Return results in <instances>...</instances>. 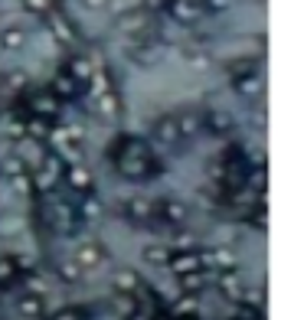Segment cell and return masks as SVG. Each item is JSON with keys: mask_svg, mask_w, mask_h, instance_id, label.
<instances>
[{"mask_svg": "<svg viewBox=\"0 0 304 320\" xmlns=\"http://www.w3.org/2000/svg\"><path fill=\"white\" fill-rule=\"evenodd\" d=\"M53 33H56V39H63V43H69V39H72V30L63 23V20H56V23H53Z\"/></svg>", "mask_w": 304, "mask_h": 320, "instance_id": "7", "label": "cell"}, {"mask_svg": "<svg viewBox=\"0 0 304 320\" xmlns=\"http://www.w3.org/2000/svg\"><path fill=\"white\" fill-rule=\"evenodd\" d=\"M193 268H200V258H193V255H180V258H173V271L187 274V271H193Z\"/></svg>", "mask_w": 304, "mask_h": 320, "instance_id": "1", "label": "cell"}, {"mask_svg": "<svg viewBox=\"0 0 304 320\" xmlns=\"http://www.w3.org/2000/svg\"><path fill=\"white\" fill-rule=\"evenodd\" d=\"M95 261H98V252L95 249H82L78 252V265H95Z\"/></svg>", "mask_w": 304, "mask_h": 320, "instance_id": "9", "label": "cell"}, {"mask_svg": "<svg viewBox=\"0 0 304 320\" xmlns=\"http://www.w3.org/2000/svg\"><path fill=\"white\" fill-rule=\"evenodd\" d=\"M30 131L36 134V137H43V134H46V125H43V121H36V125H30Z\"/></svg>", "mask_w": 304, "mask_h": 320, "instance_id": "16", "label": "cell"}, {"mask_svg": "<svg viewBox=\"0 0 304 320\" xmlns=\"http://www.w3.org/2000/svg\"><path fill=\"white\" fill-rule=\"evenodd\" d=\"M98 108H101V115H115V95H111V92H101L98 95Z\"/></svg>", "mask_w": 304, "mask_h": 320, "instance_id": "2", "label": "cell"}, {"mask_svg": "<svg viewBox=\"0 0 304 320\" xmlns=\"http://www.w3.org/2000/svg\"><path fill=\"white\" fill-rule=\"evenodd\" d=\"M196 125H200L196 118H187V121H183V125H180V128H183V134H193V131H196Z\"/></svg>", "mask_w": 304, "mask_h": 320, "instance_id": "14", "label": "cell"}, {"mask_svg": "<svg viewBox=\"0 0 304 320\" xmlns=\"http://www.w3.org/2000/svg\"><path fill=\"white\" fill-rule=\"evenodd\" d=\"M72 183H76V187H88V173L85 170H72Z\"/></svg>", "mask_w": 304, "mask_h": 320, "instance_id": "10", "label": "cell"}, {"mask_svg": "<svg viewBox=\"0 0 304 320\" xmlns=\"http://www.w3.org/2000/svg\"><path fill=\"white\" fill-rule=\"evenodd\" d=\"M20 43H23V33L20 30H13V26L3 30V46H20Z\"/></svg>", "mask_w": 304, "mask_h": 320, "instance_id": "4", "label": "cell"}, {"mask_svg": "<svg viewBox=\"0 0 304 320\" xmlns=\"http://www.w3.org/2000/svg\"><path fill=\"white\" fill-rule=\"evenodd\" d=\"M193 13H196L193 0H180V3H177V16H180V20H190Z\"/></svg>", "mask_w": 304, "mask_h": 320, "instance_id": "5", "label": "cell"}, {"mask_svg": "<svg viewBox=\"0 0 304 320\" xmlns=\"http://www.w3.org/2000/svg\"><path fill=\"white\" fill-rule=\"evenodd\" d=\"M56 320H76V317H72V314H69V311H66V314H63V317H56Z\"/></svg>", "mask_w": 304, "mask_h": 320, "instance_id": "17", "label": "cell"}, {"mask_svg": "<svg viewBox=\"0 0 304 320\" xmlns=\"http://www.w3.org/2000/svg\"><path fill=\"white\" fill-rule=\"evenodd\" d=\"M36 108H39V111H46V115H53V111H56V102H53V98H39Z\"/></svg>", "mask_w": 304, "mask_h": 320, "instance_id": "11", "label": "cell"}, {"mask_svg": "<svg viewBox=\"0 0 304 320\" xmlns=\"http://www.w3.org/2000/svg\"><path fill=\"white\" fill-rule=\"evenodd\" d=\"M23 72H16V75H10V85H13V88H23Z\"/></svg>", "mask_w": 304, "mask_h": 320, "instance_id": "15", "label": "cell"}, {"mask_svg": "<svg viewBox=\"0 0 304 320\" xmlns=\"http://www.w3.org/2000/svg\"><path fill=\"white\" fill-rule=\"evenodd\" d=\"M115 284H118V288H121V291H131V288H134V284H138V278H134V274H131V271H118V278H115Z\"/></svg>", "mask_w": 304, "mask_h": 320, "instance_id": "3", "label": "cell"}, {"mask_svg": "<svg viewBox=\"0 0 304 320\" xmlns=\"http://www.w3.org/2000/svg\"><path fill=\"white\" fill-rule=\"evenodd\" d=\"M144 255H148V261H154V265H164L167 261V249H148Z\"/></svg>", "mask_w": 304, "mask_h": 320, "instance_id": "8", "label": "cell"}, {"mask_svg": "<svg viewBox=\"0 0 304 320\" xmlns=\"http://www.w3.org/2000/svg\"><path fill=\"white\" fill-rule=\"evenodd\" d=\"M20 307H23L26 314H39V304H36V301H33V297H26V301H23V304H20Z\"/></svg>", "mask_w": 304, "mask_h": 320, "instance_id": "13", "label": "cell"}, {"mask_svg": "<svg viewBox=\"0 0 304 320\" xmlns=\"http://www.w3.org/2000/svg\"><path fill=\"white\" fill-rule=\"evenodd\" d=\"M216 265H226V268H232V255H229V252H216Z\"/></svg>", "mask_w": 304, "mask_h": 320, "instance_id": "12", "label": "cell"}, {"mask_svg": "<svg viewBox=\"0 0 304 320\" xmlns=\"http://www.w3.org/2000/svg\"><path fill=\"white\" fill-rule=\"evenodd\" d=\"M72 75H78V78H88V75H92V65H88L85 59H76V63H72Z\"/></svg>", "mask_w": 304, "mask_h": 320, "instance_id": "6", "label": "cell"}]
</instances>
